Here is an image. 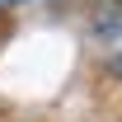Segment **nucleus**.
<instances>
[{
  "instance_id": "1",
  "label": "nucleus",
  "mask_w": 122,
  "mask_h": 122,
  "mask_svg": "<svg viewBox=\"0 0 122 122\" xmlns=\"http://www.w3.org/2000/svg\"><path fill=\"white\" fill-rule=\"evenodd\" d=\"M108 71L122 80V42H113V52H108Z\"/></svg>"
},
{
  "instance_id": "2",
  "label": "nucleus",
  "mask_w": 122,
  "mask_h": 122,
  "mask_svg": "<svg viewBox=\"0 0 122 122\" xmlns=\"http://www.w3.org/2000/svg\"><path fill=\"white\" fill-rule=\"evenodd\" d=\"M0 10H5V0H0Z\"/></svg>"
}]
</instances>
